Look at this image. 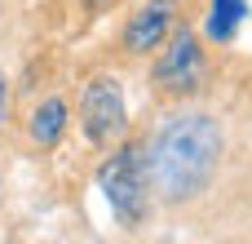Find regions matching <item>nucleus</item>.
Returning <instances> with one entry per match:
<instances>
[{"label":"nucleus","mask_w":252,"mask_h":244,"mask_svg":"<svg viewBox=\"0 0 252 244\" xmlns=\"http://www.w3.org/2000/svg\"><path fill=\"white\" fill-rule=\"evenodd\" d=\"M75 116H80V129L93 147H115L128 133V98H124L120 76H111V71L89 76L80 84Z\"/></svg>","instance_id":"obj_4"},{"label":"nucleus","mask_w":252,"mask_h":244,"mask_svg":"<svg viewBox=\"0 0 252 244\" xmlns=\"http://www.w3.org/2000/svg\"><path fill=\"white\" fill-rule=\"evenodd\" d=\"M252 13V0H208L204 13V40L208 44H230L244 27V18Z\"/></svg>","instance_id":"obj_7"},{"label":"nucleus","mask_w":252,"mask_h":244,"mask_svg":"<svg viewBox=\"0 0 252 244\" xmlns=\"http://www.w3.org/2000/svg\"><path fill=\"white\" fill-rule=\"evenodd\" d=\"M146 151V178L151 191L168 204H186L208 191V182L221 169L226 129L208 111H173L155 124V133L142 142Z\"/></svg>","instance_id":"obj_1"},{"label":"nucleus","mask_w":252,"mask_h":244,"mask_svg":"<svg viewBox=\"0 0 252 244\" xmlns=\"http://www.w3.org/2000/svg\"><path fill=\"white\" fill-rule=\"evenodd\" d=\"M66 124H71V107H66V98H44L35 111H31V120H27V138L40 147V151H53L62 138H66Z\"/></svg>","instance_id":"obj_6"},{"label":"nucleus","mask_w":252,"mask_h":244,"mask_svg":"<svg viewBox=\"0 0 252 244\" xmlns=\"http://www.w3.org/2000/svg\"><path fill=\"white\" fill-rule=\"evenodd\" d=\"M80 4H84V9H89V13H102V9H111V4H115V0H80Z\"/></svg>","instance_id":"obj_9"},{"label":"nucleus","mask_w":252,"mask_h":244,"mask_svg":"<svg viewBox=\"0 0 252 244\" xmlns=\"http://www.w3.org/2000/svg\"><path fill=\"white\" fill-rule=\"evenodd\" d=\"M97 191L111 209V218L124 231H137L151 218V178H146V151L142 142H115L111 156L97 164Z\"/></svg>","instance_id":"obj_2"},{"label":"nucleus","mask_w":252,"mask_h":244,"mask_svg":"<svg viewBox=\"0 0 252 244\" xmlns=\"http://www.w3.org/2000/svg\"><path fill=\"white\" fill-rule=\"evenodd\" d=\"M177 9H182V0H142L120 31V53H128V58L155 53L168 40V31L177 27Z\"/></svg>","instance_id":"obj_5"},{"label":"nucleus","mask_w":252,"mask_h":244,"mask_svg":"<svg viewBox=\"0 0 252 244\" xmlns=\"http://www.w3.org/2000/svg\"><path fill=\"white\" fill-rule=\"evenodd\" d=\"M9 102H13V89H9V71L0 67V129L9 124Z\"/></svg>","instance_id":"obj_8"},{"label":"nucleus","mask_w":252,"mask_h":244,"mask_svg":"<svg viewBox=\"0 0 252 244\" xmlns=\"http://www.w3.org/2000/svg\"><path fill=\"white\" fill-rule=\"evenodd\" d=\"M151 84L164 98H195L208 84V53H204V36L190 22H177L168 31V40L155 49L151 62Z\"/></svg>","instance_id":"obj_3"}]
</instances>
